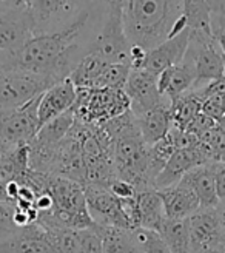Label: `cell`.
<instances>
[{"label":"cell","mask_w":225,"mask_h":253,"mask_svg":"<svg viewBox=\"0 0 225 253\" xmlns=\"http://www.w3.org/2000/svg\"><path fill=\"white\" fill-rule=\"evenodd\" d=\"M122 20L130 45L147 51L188 28L184 0H123Z\"/></svg>","instance_id":"cell-1"},{"label":"cell","mask_w":225,"mask_h":253,"mask_svg":"<svg viewBox=\"0 0 225 253\" xmlns=\"http://www.w3.org/2000/svg\"><path fill=\"white\" fill-rule=\"evenodd\" d=\"M130 99L123 90L112 88H77L73 107L77 121L88 125H101L130 110Z\"/></svg>","instance_id":"cell-2"},{"label":"cell","mask_w":225,"mask_h":253,"mask_svg":"<svg viewBox=\"0 0 225 253\" xmlns=\"http://www.w3.org/2000/svg\"><path fill=\"white\" fill-rule=\"evenodd\" d=\"M148 148L141 134L112 142V162L117 179L131 182L137 192L154 188L148 174Z\"/></svg>","instance_id":"cell-3"},{"label":"cell","mask_w":225,"mask_h":253,"mask_svg":"<svg viewBox=\"0 0 225 253\" xmlns=\"http://www.w3.org/2000/svg\"><path fill=\"white\" fill-rule=\"evenodd\" d=\"M59 84L51 76L9 68L0 71V111L17 108Z\"/></svg>","instance_id":"cell-4"},{"label":"cell","mask_w":225,"mask_h":253,"mask_svg":"<svg viewBox=\"0 0 225 253\" xmlns=\"http://www.w3.org/2000/svg\"><path fill=\"white\" fill-rule=\"evenodd\" d=\"M184 60L188 62L196 73V85L193 90L225 76V56L213 33L190 30V43Z\"/></svg>","instance_id":"cell-5"},{"label":"cell","mask_w":225,"mask_h":253,"mask_svg":"<svg viewBox=\"0 0 225 253\" xmlns=\"http://www.w3.org/2000/svg\"><path fill=\"white\" fill-rule=\"evenodd\" d=\"M97 0H30L28 9L34 22V36L64 30Z\"/></svg>","instance_id":"cell-6"},{"label":"cell","mask_w":225,"mask_h":253,"mask_svg":"<svg viewBox=\"0 0 225 253\" xmlns=\"http://www.w3.org/2000/svg\"><path fill=\"white\" fill-rule=\"evenodd\" d=\"M40 96L22 107L0 111V136L9 147L31 144L39 133Z\"/></svg>","instance_id":"cell-7"},{"label":"cell","mask_w":225,"mask_h":253,"mask_svg":"<svg viewBox=\"0 0 225 253\" xmlns=\"http://www.w3.org/2000/svg\"><path fill=\"white\" fill-rule=\"evenodd\" d=\"M34 37V22L28 8L0 12V51L16 54Z\"/></svg>","instance_id":"cell-8"},{"label":"cell","mask_w":225,"mask_h":253,"mask_svg":"<svg viewBox=\"0 0 225 253\" xmlns=\"http://www.w3.org/2000/svg\"><path fill=\"white\" fill-rule=\"evenodd\" d=\"M191 253L225 247V230L218 209H201L188 218Z\"/></svg>","instance_id":"cell-9"},{"label":"cell","mask_w":225,"mask_h":253,"mask_svg":"<svg viewBox=\"0 0 225 253\" xmlns=\"http://www.w3.org/2000/svg\"><path fill=\"white\" fill-rule=\"evenodd\" d=\"M123 91L130 99V110L134 116H142L144 113L153 110L167 99L159 91L157 76L144 68L131 70Z\"/></svg>","instance_id":"cell-10"},{"label":"cell","mask_w":225,"mask_h":253,"mask_svg":"<svg viewBox=\"0 0 225 253\" xmlns=\"http://www.w3.org/2000/svg\"><path fill=\"white\" fill-rule=\"evenodd\" d=\"M86 195L88 211L96 225L102 227H116V229L128 230L127 219L123 216L120 199L112 195L110 190L83 187Z\"/></svg>","instance_id":"cell-11"},{"label":"cell","mask_w":225,"mask_h":253,"mask_svg":"<svg viewBox=\"0 0 225 253\" xmlns=\"http://www.w3.org/2000/svg\"><path fill=\"white\" fill-rule=\"evenodd\" d=\"M188 43H190V28H187L178 36L170 37L164 43L150 49L147 53V59L142 68L159 76L164 70L179 65L187 54Z\"/></svg>","instance_id":"cell-12"},{"label":"cell","mask_w":225,"mask_h":253,"mask_svg":"<svg viewBox=\"0 0 225 253\" xmlns=\"http://www.w3.org/2000/svg\"><path fill=\"white\" fill-rule=\"evenodd\" d=\"M76 99L77 88L71 82V79L62 81L46 90L40 96L39 102V130L49 121L70 111L76 104Z\"/></svg>","instance_id":"cell-13"},{"label":"cell","mask_w":225,"mask_h":253,"mask_svg":"<svg viewBox=\"0 0 225 253\" xmlns=\"http://www.w3.org/2000/svg\"><path fill=\"white\" fill-rule=\"evenodd\" d=\"M0 253H56L48 232L39 224L23 227L5 243L0 244Z\"/></svg>","instance_id":"cell-14"},{"label":"cell","mask_w":225,"mask_h":253,"mask_svg":"<svg viewBox=\"0 0 225 253\" xmlns=\"http://www.w3.org/2000/svg\"><path fill=\"white\" fill-rule=\"evenodd\" d=\"M157 193L164 202L165 216L168 219H188L191 214L201 210L196 193L182 182L160 188L157 190Z\"/></svg>","instance_id":"cell-15"},{"label":"cell","mask_w":225,"mask_h":253,"mask_svg":"<svg viewBox=\"0 0 225 253\" xmlns=\"http://www.w3.org/2000/svg\"><path fill=\"white\" fill-rule=\"evenodd\" d=\"M181 182L190 187L196 193L201 209H218V206L221 204L216 192L215 162L204 164V166L190 170L181 179Z\"/></svg>","instance_id":"cell-16"},{"label":"cell","mask_w":225,"mask_h":253,"mask_svg":"<svg viewBox=\"0 0 225 253\" xmlns=\"http://www.w3.org/2000/svg\"><path fill=\"white\" fill-rule=\"evenodd\" d=\"M137 118V125L144 139V142L151 147L156 142L162 141L171 130V102L167 97L164 102L144 113Z\"/></svg>","instance_id":"cell-17"},{"label":"cell","mask_w":225,"mask_h":253,"mask_svg":"<svg viewBox=\"0 0 225 253\" xmlns=\"http://www.w3.org/2000/svg\"><path fill=\"white\" fill-rule=\"evenodd\" d=\"M196 85V73L187 60L170 67L157 76V86L162 96L170 100L191 91Z\"/></svg>","instance_id":"cell-18"},{"label":"cell","mask_w":225,"mask_h":253,"mask_svg":"<svg viewBox=\"0 0 225 253\" xmlns=\"http://www.w3.org/2000/svg\"><path fill=\"white\" fill-rule=\"evenodd\" d=\"M137 204H139L142 229L159 232L167 216L164 210V202H162L157 190L148 188L137 192Z\"/></svg>","instance_id":"cell-19"},{"label":"cell","mask_w":225,"mask_h":253,"mask_svg":"<svg viewBox=\"0 0 225 253\" xmlns=\"http://www.w3.org/2000/svg\"><path fill=\"white\" fill-rule=\"evenodd\" d=\"M171 102V128L185 131L190 122L202 113V100L194 90L185 93Z\"/></svg>","instance_id":"cell-20"},{"label":"cell","mask_w":225,"mask_h":253,"mask_svg":"<svg viewBox=\"0 0 225 253\" xmlns=\"http://www.w3.org/2000/svg\"><path fill=\"white\" fill-rule=\"evenodd\" d=\"M108 65L110 63L105 59L90 53L79 62V65L71 73L70 79L76 85V88H96L97 81L101 79Z\"/></svg>","instance_id":"cell-21"},{"label":"cell","mask_w":225,"mask_h":253,"mask_svg":"<svg viewBox=\"0 0 225 253\" xmlns=\"http://www.w3.org/2000/svg\"><path fill=\"white\" fill-rule=\"evenodd\" d=\"M171 253H191L188 219H165L157 232Z\"/></svg>","instance_id":"cell-22"},{"label":"cell","mask_w":225,"mask_h":253,"mask_svg":"<svg viewBox=\"0 0 225 253\" xmlns=\"http://www.w3.org/2000/svg\"><path fill=\"white\" fill-rule=\"evenodd\" d=\"M94 229L102 239L104 253H144L128 230L102 225H96Z\"/></svg>","instance_id":"cell-23"},{"label":"cell","mask_w":225,"mask_h":253,"mask_svg":"<svg viewBox=\"0 0 225 253\" xmlns=\"http://www.w3.org/2000/svg\"><path fill=\"white\" fill-rule=\"evenodd\" d=\"M74 122H76V116H74V111L71 108L70 111L60 115L59 118L45 124L34 137V141L46 145H59L70 133Z\"/></svg>","instance_id":"cell-24"},{"label":"cell","mask_w":225,"mask_h":253,"mask_svg":"<svg viewBox=\"0 0 225 253\" xmlns=\"http://www.w3.org/2000/svg\"><path fill=\"white\" fill-rule=\"evenodd\" d=\"M184 16L190 30L211 31V8L208 0H184Z\"/></svg>","instance_id":"cell-25"},{"label":"cell","mask_w":225,"mask_h":253,"mask_svg":"<svg viewBox=\"0 0 225 253\" xmlns=\"http://www.w3.org/2000/svg\"><path fill=\"white\" fill-rule=\"evenodd\" d=\"M49 241L53 244L56 253H80L82 246V230L56 229L46 230Z\"/></svg>","instance_id":"cell-26"},{"label":"cell","mask_w":225,"mask_h":253,"mask_svg":"<svg viewBox=\"0 0 225 253\" xmlns=\"http://www.w3.org/2000/svg\"><path fill=\"white\" fill-rule=\"evenodd\" d=\"M136 244L144 253H171L168 246L164 243L157 232L147 230V229H136L131 232Z\"/></svg>","instance_id":"cell-27"},{"label":"cell","mask_w":225,"mask_h":253,"mask_svg":"<svg viewBox=\"0 0 225 253\" xmlns=\"http://www.w3.org/2000/svg\"><path fill=\"white\" fill-rule=\"evenodd\" d=\"M16 204L11 201H0V244L5 243L20 229L14 222Z\"/></svg>","instance_id":"cell-28"},{"label":"cell","mask_w":225,"mask_h":253,"mask_svg":"<svg viewBox=\"0 0 225 253\" xmlns=\"http://www.w3.org/2000/svg\"><path fill=\"white\" fill-rule=\"evenodd\" d=\"M202 113L215 122H221L225 118V100L224 96H210L202 102Z\"/></svg>","instance_id":"cell-29"},{"label":"cell","mask_w":225,"mask_h":253,"mask_svg":"<svg viewBox=\"0 0 225 253\" xmlns=\"http://www.w3.org/2000/svg\"><path fill=\"white\" fill-rule=\"evenodd\" d=\"M82 246L80 253H104L102 249V239L96 232V229H86L82 230Z\"/></svg>","instance_id":"cell-30"},{"label":"cell","mask_w":225,"mask_h":253,"mask_svg":"<svg viewBox=\"0 0 225 253\" xmlns=\"http://www.w3.org/2000/svg\"><path fill=\"white\" fill-rule=\"evenodd\" d=\"M216 125H218V122H215L211 118L205 116L204 113H199V115L190 122V125L187 126L185 131H190V133H193L194 136H197L199 139H201L205 133H208L211 128H215Z\"/></svg>","instance_id":"cell-31"},{"label":"cell","mask_w":225,"mask_h":253,"mask_svg":"<svg viewBox=\"0 0 225 253\" xmlns=\"http://www.w3.org/2000/svg\"><path fill=\"white\" fill-rule=\"evenodd\" d=\"M108 190L119 199H130L137 195V188L131 182L123 181V179H114L110 184Z\"/></svg>","instance_id":"cell-32"},{"label":"cell","mask_w":225,"mask_h":253,"mask_svg":"<svg viewBox=\"0 0 225 253\" xmlns=\"http://www.w3.org/2000/svg\"><path fill=\"white\" fill-rule=\"evenodd\" d=\"M216 192L221 202H225V162H215Z\"/></svg>","instance_id":"cell-33"},{"label":"cell","mask_w":225,"mask_h":253,"mask_svg":"<svg viewBox=\"0 0 225 253\" xmlns=\"http://www.w3.org/2000/svg\"><path fill=\"white\" fill-rule=\"evenodd\" d=\"M30 0H8V9H22L28 8Z\"/></svg>","instance_id":"cell-34"},{"label":"cell","mask_w":225,"mask_h":253,"mask_svg":"<svg viewBox=\"0 0 225 253\" xmlns=\"http://www.w3.org/2000/svg\"><path fill=\"white\" fill-rule=\"evenodd\" d=\"M9 60H11V54L0 51V71L9 68Z\"/></svg>","instance_id":"cell-35"},{"label":"cell","mask_w":225,"mask_h":253,"mask_svg":"<svg viewBox=\"0 0 225 253\" xmlns=\"http://www.w3.org/2000/svg\"><path fill=\"white\" fill-rule=\"evenodd\" d=\"M218 214H219V219H221V224L225 230V202H221L218 206Z\"/></svg>","instance_id":"cell-36"},{"label":"cell","mask_w":225,"mask_h":253,"mask_svg":"<svg viewBox=\"0 0 225 253\" xmlns=\"http://www.w3.org/2000/svg\"><path fill=\"white\" fill-rule=\"evenodd\" d=\"M11 148H14V147H9V145L3 141V137L0 136V158H2L5 153H8V151H9Z\"/></svg>","instance_id":"cell-37"},{"label":"cell","mask_w":225,"mask_h":253,"mask_svg":"<svg viewBox=\"0 0 225 253\" xmlns=\"http://www.w3.org/2000/svg\"><path fill=\"white\" fill-rule=\"evenodd\" d=\"M107 6H114V8H122L123 0H104Z\"/></svg>","instance_id":"cell-38"},{"label":"cell","mask_w":225,"mask_h":253,"mask_svg":"<svg viewBox=\"0 0 225 253\" xmlns=\"http://www.w3.org/2000/svg\"><path fill=\"white\" fill-rule=\"evenodd\" d=\"M224 252H225V247H218V249H208V250L199 252V253H224Z\"/></svg>","instance_id":"cell-39"},{"label":"cell","mask_w":225,"mask_h":253,"mask_svg":"<svg viewBox=\"0 0 225 253\" xmlns=\"http://www.w3.org/2000/svg\"><path fill=\"white\" fill-rule=\"evenodd\" d=\"M224 74H225V65H224Z\"/></svg>","instance_id":"cell-40"}]
</instances>
